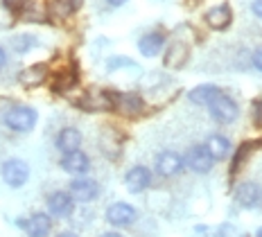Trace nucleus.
Returning a JSON list of instances; mask_svg holds the SVG:
<instances>
[{
  "label": "nucleus",
  "instance_id": "5701e85b",
  "mask_svg": "<svg viewBox=\"0 0 262 237\" xmlns=\"http://www.w3.org/2000/svg\"><path fill=\"white\" fill-rule=\"evenodd\" d=\"M255 149V142H244L242 147L235 152V158H233V165H231V176H235V172H237V167L242 165L244 161L249 158V154Z\"/></svg>",
  "mask_w": 262,
  "mask_h": 237
},
{
  "label": "nucleus",
  "instance_id": "bb28decb",
  "mask_svg": "<svg viewBox=\"0 0 262 237\" xmlns=\"http://www.w3.org/2000/svg\"><path fill=\"white\" fill-rule=\"evenodd\" d=\"M251 63H253V68L258 70V73H262V48H258V50L253 52V57H251Z\"/></svg>",
  "mask_w": 262,
  "mask_h": 237
},
{
  "label": "nucleus",
  "instance_id": "4468645a",
  "mask_svg": "<svg viewBox=\"0 0 262 237\" xmlns=\"http://www.w3.org/2000/svg\"><path fill=\"white\" fill-rule=\"evenodd\" d=\"M233 23V12H231V5H217V7H212L206 12V25L210 27V30H226L228 25Z\"/></svg>",
  "mask_w": 262,
  "mask_h": 237
},
{
  "label": "nucleus",
  "instance_id": "39448f33",
  "mask_svg": "<svg viewBox=\"0 0 262 237\" xmlns=\"http://www.w3.org/2000/svg\"><path fill=\"white\" fill-rule=\"evenodd\" d=\"M46 206H48V210H50V217L66 219V217H70L73 210H75V199H73V195H70V192L57 190V192H52V195L46 199Z\"/></svg>",
  "mask_w": 262,
  "mask_h": 237
},
{
  "label": "nucleus",
  "instance_id": "cd10ccee",
  "mask_svg": "<svg viewBox=\"0 0 262 237\" xmlns=\"http://www.w3.org/2000/svg\"><path fill=\"white\" fill-rule=\"evenodd\" d=\"M251 12L258 16V18H262V0H253V5H251Z\"/></svg>",
  "mask_w": 262,
  "mask_h": 237
},
{
  "label": "nucleus",
  "instance_id": "a211bd4d",
  "mask_svg": "<svg viewBox=\"0 0 262 237\" xmlns=\"http://www.w3.org/2000/svg\"><path fill=\"white\" fill-rule=\"evenodd\" d=\"M57 147L63 154L79 152L81 149V134L75 129V126H66V129H61L57 134Z\"/></svg>",
  "mask_w": 262,
  "mask_h": 237
},
{
  "label": "nucleus",
  "instance_id": "1a4fd4ad",
  "mask_svg": "<svg viewBox=\"0 0 262 237\" xmlns=\"http://www.w3.org/2000/svg\"><path fill=\"white\" fill-rule=\"evenodd\" d=\"M27 233V237H48L52 228V219L48 212H34L30 219H18L16 222Z\"/></svg>",
  "mask_w": 262,
  "mask_h": 237
},
{
  "label": "nucleus",
  "instance_id": "f3484780",
  "mask_svg": "<svg viewBox=\"0 0 262 237\" xmlns=\"http://www.w3.org/2000/svg\"><path fill=\"white\" fill-rule=\"evenodd\" d=\"M77 9V0H48V7H46V14L50 16L52 20L61 23V20L70 18Z\"/></svg>",
  "mask_w": 262,
  "mask_h": 237
},
{
  "label": "nucleus",
  "instance_id": "423d86ee",
  "mask_svg": "<svg viewBox=\"0 0 262 237\" xmlns=\"http://www.w3.org/2000/svg\"><path fill=\"white\" fill-rule=\"evenodd\" d=\"M30 179V165L20 158H12L3 165V181L7 183L9 187H20L27 183Z\"/></svg>",
  "mask_w": 262,
  "mask_h": 237
},
{
  "label": "nucleus",
  "instance_id": "473e14b6",
  "mask_svg": "<svg viewBox=\"0 0 262 237\" xmlns=\"http://www.w3.org/2000/svg\"><path fill=\"white\" fill-rule=\"evenodd\" d=\"M255 237H262V228H258V233H255Z\"/></svg>",
  "mask_w": 262,
  "mask_h": 237
},
{
  "label": "nucleus",
  "instance_id": "dca6fc26",
  "mask_svg": "<svg viewBox=\"0 0 262 237\" xmlns=\"http://www.w3.org/2000/svg\"><path fill=\"white\" fill-rule=\"evenodd\" d=\"M188 57H190V48H188V43H183V41H172L170 43V48L165 50V66L167 68H183L185 61H188Z\"/></svg>",
  "mask_w": 262,
  "mask_h": 237
},
{
  "label": "nucleus",
  "instance_id": "0eeeda50",
  "mask_svg": "<svg viewBox=\"0 0 262 237\" xmlns=\"http://www.w3.org/2000/svg\"><path fill=\"white\" fill-rule=\"evenodd\" d=\"M68 192L73 195L75 201L89 203V201H95L97 197H100V185H97V181H93V179H84V176H77V179L70 181Z\"/></svg>",
  "mask_w": 262,
  "mask_h": 237
},
{
  "label": "nucleus",
  "instance_id": "f03ea898",
  "mask_svg": "<svg viewBox=\"0 0 262 237\" xmlns=\"http://www.w3.org/2000/svg\"><path fill=\"white\" fill-rule=\"evenodd\" d=\"M208 113H210V118L215 120V122L231 124V122H235V120H237L239 106H237V102L233 100L231 95H226V93H220V95H217L215 100L208 104Z\"/></svg>",
  "mask_w": 262,
  "mask_h": 237
},
{
  "label": "nucleus",
  "instance_id": "f257e3e1",
  "mask_svg": "<svg viewBox=\"0 0 262 237\" xmlns=\"http://www.w3.org/2000/svg\"><path fill=\"white\" fill-rule=\"evenodd\" d=\"M36 120H39L36 111L32 106H25V104H14V106H9L3 115L5 126L16 131V134H27V131H32L36 126Z\"/></svg>",
  "mask_w": 262,
  "mask_h": 237
},
{
  "label": "nucleus",
  "instance_id": "7c9ffc66",
  "mask_svg": "<svg viewBox=\"0 0 262 237\" xmlns=\"http://www.w3.org/2000/svg\"><path fill=\"white\" fill-rule=\"evenodd\" d=\"M57 237H79V235H75V233H68V230H66V233H59Z\"/></svg>",
  "mask_w": 262,
  "mask_h": 237
},
{
  "label": "nucleus",
  "instance_id": "4be33fe9",
  "mask_svg": "<svg viewBox=\"0 0 262 237\" xmlns=\"http://www.w3.org/2000/svg\"><path fill=\"white\" fill-rule=\"evenodd\" d=\"M73 86H77V70L75 68H70L68 73H61L54 79V88H57L59 93L68 91V88H73Z\"/></svg>",
  "mask_w": 262,
  "mask_h": 237
},
{
  "label": "nucleus",
  "instance_id": "412c9836",
  "mask_svg": "<svg viewBox=\"0 0 262 237\" xmlns=\"http://www.w3.org/2000/svg\"><path fill=\"white\" fill-rule=\"evenodd\" d=\"M204 145L208 147V152L212 154V158H215V161H222V158H226L228 154H231V140H228L226 136H222V134L208 136Z\"/></svg>",
  "mask_w": 262,
  "mask_h": 237
},
{
  "label": "nucleus",
  "instance_id": "2f4dec72",
  "mask_svg": "<svg viewBox=\"0 0 262 237\" xmlns=\"http://www.w3.org/2000/svg\"><path fill=\"white\" fill-rule=\"evenodd\" d=\"M100 237H122V235H118V233H104V235H100Z\"/></svg>",
  "mask_w": 262,
  "mask_h": 237
},
{
  "label": "nucleus",
  "instance_id": "ddd939ff",
  "mask_svg": "<svg viewBox=\"0 0 262 237\" xmlns=\"http://www.w3.org/2000/svg\"><path fill=\"white\" fill-rule=\"evenodd\" d=\"M61 169L73 176H81L91 169V158L86 156L84 152H70V154H63L61 158Z\"/></svg>",
  "mask_w": 262,
  "mask_h": 237
},
{
  "label": "nucleus",
  "instance_id": "20e7f679",
  "mask_svg": "<svg viewBox=\"0 0 262 237\" xmlns=\"http://www.w3.org/2000/svg\"><path fill=\"white\" fill-rule=\"evenodd\" d=\"M185 165L192 169L194 174H208L215 165V158L212 154L208 152L206 145H192L185 154Z\"/></svg>",
  "mask_w": 262,
  "mask_h": 237
},
{
  "label": "nucleus",
  "instance_id": "7ed1b4c3",
  "mask_svg": "<svg viewBox=\"0 0 262 237\" xmlns=\"http://www.w3.org/2000/svg\"><path fill=\"white\" fill-rule=\"evenodd\" d=\"M113 109L124 118H138L145 113V100L136 93H111Z\"/></svg>",
  "mask_w": 262,
  "mask_h": 237
},
{
  "label": "nucleus",
  "instance_id": "b1692460",
  "mask_svg": "<svg viewBox=\"0 0 262 237\" xmlns=\"http://www.w3.org/2000/svg\"><path fill=\"white\" fill-rule=\"evenodd\" d=\"M30 0H3V7H7L9 12H25Z\"/></svg>",
  "mask_w": 262,
  "mask_h": 237
},
{
  "label": "nucleus",
  "instance_id": "c756f323",
  "mask_svg": "<svg viewBox=\"0 0 262 237\" xmlns=\"http://www.w3.org/2000/svg\"><path fill=\"white\" fill-rule=\"evenodd\" d=\"M108 5H111V7H122L124 3H127V0H106Z\"/></svg>",
  "mask_w": 262,
  "mask_h": 237
},
{
  "label": "nucleus",
  "instance_id": "9d476101",
  "mask_svg": "<svg viewBox=\"0 0 262 237\" xmlns=\"http://www.w3.org/2000/svg\"><path fill=\"white\" fill-rule=\"evenodd\" d=\"M136 217H138V210L131 203L116 201L106 208V222L111 226H129L136 222Z\"/></svg>",
  "mask_w": 262,
  "mask_h": 237
},
{
  "label": "nucleus",
  "instance_id": "9b49d317",
  "mask_svg": "<svg viewBox=\"0 0 262 237\" xmlns=\"http://www.w3.org/2000/svg\"><path fill=\"white\" fill-rule=\"evenodd\" d=\"M124 185L131 195H140L151 185V172L145 165H134L127 174H124Z\"/></svg>",
  "mask_w": 262,
  "mask_h": 237
},
{
  "label": "nucleus",
  "instance_id": "c85d7f7f",
  "mask_svg": "<svg viewBox=\"0 0 262 237\" xmlns=\"http://www.w3.org/2000/svg\"><path fill=\"white\" fill-rule=\"evenodd\" d=\"M5 63H7V54H5V50L0 48V70L5 68Z\"/></svg>",
  "mask_w": 262,
  "mask_h": 237
},
{
  "label": "nucleus",
  "instance_id": "393cba45",
  "mask_svg": "<svg viewBox=\"0 0 262 237\" xmlns=\"http://www.w3.org/2000/svg\"><path fill=\"white\" fill-rule=\"evenodd\" d=\"M34 38L32 36H20V38H14V46H16V52H27L30 48L27 46H34Z\"/></svg>",
  "mask_w": 262,
  "mask_h": 237
},
{
  "label": "nucleus",
  "instance_id": "6ab92c4d",
  "mask_svg": "<svg viewBox=\"0 0 262 237\" xmlns=\"http://www.w3.org/2000/svg\"><path fill=\"white\" fill-rule=\"evenodd\" d=\"M220 93H222L220 86H215V84H201V86H196V88H192V91L188 93V100L192 102V104H199V106H208V104L215 100Z\"/></svg>",
  "mask_w": 262,
  "mask_h": 237
},
{
  "label": "nucleus",
  "instance_id": "2eb2a0df",
  "mask_svg": "<svg viewBox=\"0 0 262 237\" xmlns=\"http://www.w3.org/2000/svg\"><path fill=\"white\" fill-rule=\"evenodd\" d=\"M165 48V34L163 32H147V34H143L138 38V50L143 57H156V54H161V50Z\"/></svg>",
  "mask_w": 262,
  "mask_h": 237
},
{
  "label": "nucleus",
  "instance_id": "6e6552de",
  "mask_svg": "<svg viewBox=\"0 0 262 237\" xmlns=\"http://www.w3.org/2000/svg\"><path fill=\"white\" fill-rule=\"evenodd\" d=\"M185 167V158L177 152H161L156 156V172L163 179H172V176L181 174Z\"/></svg>",
  "mask_w": 262,
  "mask_h": 237
},
{
  "label": "nucleus",
  "instance_id": "aec40b11",
  "mask_svg": "<svg viewBox=\"0 0 262 237\" xmlns=\"http://www.w3.org/2000/svg\"><path fill=\"white\" fill-rule=\"evenodd\" d=\"M48 79V66L46 63H34V66H27L25 70H20L18 81L25 86H39Z\"/></svg>",
  "mask_w": 262,
  "mask_h": 237
},
{
  "label": "nucleus",
  "instance_id": "a878e982",
  "mask_svg": "<svg viewBox=\"0 0 262 237\" xmlns=\"http://www.w3.org/2000/svg\"><path fill=\"white\" fill-rule=\"evenodd\" d=\"M253 120H255V124L262 129V97L255 100V104H253Z\"/></svg>",
  "mask_w": 262,
  "mask_h": 237
},
{
  "label": "nucleus",
  "instance_id": "f8f14e48",
  "mask_svg": "<svg viewBox=\"0 0 262 237\" xmlns=\"http://www.w3.org/2000/svg\"><path fill=\"white\" fill-rule=\"evenodd\" d=\"M235 201L239 203L242 208H258L262 203V187L253 181H247V183H239L237 190H235Z\"/></svg>",
  "mask_w": 262,
  "mask_h": 237
}]
</instances>
